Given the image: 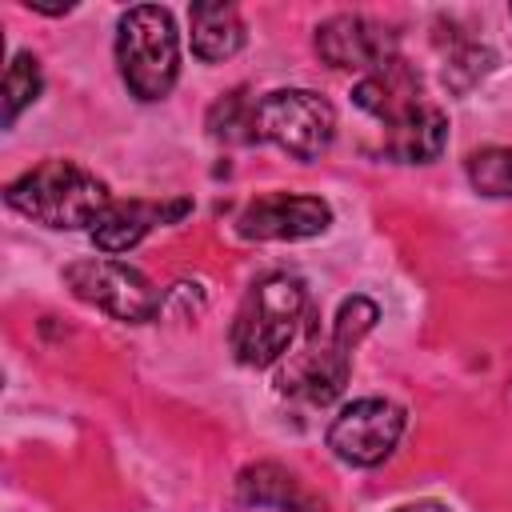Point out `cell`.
<instances>
[{
    "mask_svg": "<svg viewBox=\"0 0 512 512\" xmlns=\"http://www.w3.org/2000/svg\"><path fill=\"white\" fill-rule=\"evenodd\" d=\"M8 208H16L20 216L44 224V228H96V220L108 212L112 196L104 188V180H96L88 168L72 164V160H44L32 172L16 176L4 188Z\"/></svg>",
    "mask_w": 512,
    "mask_h": 512,
    "instance_id": "obj_1",
    "label": "cell"
},
{
    "mask_svg": "<svg viewBox=\"0 0 512 512\" xmlns=\"http://www.w3.org/2000/svg\"><path fill=\"white\" fill-rule=\"evenodd\" d=\"M304 304H308V292L296 276L288 272H272L264 280H256L244 296V304L236 308V320H232V352L240 364L248 368H268L276 364L288 344L296 340L300 332V320H304Z\"/></svg>",
    "mask_w": 512,
    "mask_h": 512,
    "instance_id": "obj_2",
    "label": "cell"
},
{
    "mask_svg": "<svg viewBox=\"0 0 512 512\" xmlns=\"http://www.w3.org/2000/svg\"><path fill=\"white\" fill-rule=\"evenodd\" d=\"M116 64L136 100H160L180 72V44L168 8L136 4L116 24Z\"/></svg>",
    "mask_w": 512,
    "mask_h": 512,
    "instance_id": "obj_3",
    "label": "cell"
},
{
    "mask_svg": "<svg viewBox=\"0 0 512 512\" xmlns=\"http://www.w3.org/2000/svg\"><path fill=\"white\" fill-rule=\"evenodd\" d=\"M376 324V304L364 300V296H352L340 304L336 320H332V332L324 344H308L292 364L288 372L280 376V392H292V396H304L308 404H332L344 384H348V368H352V348L356 340Z\"/></svg>",
    "mask_w": 512,
    "mask_h": 512,
    "instance_id": "obj_4",
    "label": "cell"
},
{
    "mask_svg": "<svg viewBox=\"0 0 512 512\" xmlns=\"http://www.w3.org/2000/svg\"><path fill=\"white\" fill-rule=\"evenodd\" d=\"M336 136V112L308 88H280L256 100V140L276 144L296 160H316Z\"/></svg>",
    "mask_w": 512,
    "mask_h": 512,
    "instance_id": "obj_5",
    "label": "cell"
},
{
    "mask_svg": "<svg viewBox=\"0 0 512 512\" xmlns=\"http://www.w3.org/2000/svg\"><path fill=\"white\" fill-rule=\"evenodd\" d=\"M64 284L72 288L76 300H84V304H92L116 320H128V324H144L160 308V296L148 284V276L124 260H112V256L72 260L64 268Z\"/></svg>",
    "mask_w": 512,
    "mask_h": 512,
    "instance_id": "obj_6",
    "label": "cell"
},
{
    "mask_svg": "<svg viewBox=\"0 0 512 512\" xmlns=\"http://www.w3.org/2000/svg\"><path fill=\"white\" fill-rule=\"evenodd\" d=\"M404 408L380 396L352 400L332 424H328V448L352 464V468H372L392 456V448L404 436Z\"/></svg>",
    "mask_w": 512,
    "mask_h": 512,
    "instance_id": "obj_7",
    "label": "cell"
},
{
    "mask_svg": "<svg viewBox=\"0 0 512 512\" xmlns=\"http://www.w3.org/2000/svg\"><path fill=\"white\" fill-rule=\"evenodd\" d=\"M332 224V208L320 196L296 192H268L252 200L236 216V232L244 240H308Z\"/></svg>",
    "mask_w": 512,
    "mask_h": 512,
    "instance_id": "obj_8",
    "label": "cell"
},
{
    "mask_svg": "<svg viewBox=\"0 0 512 512\" xmlns=\"http://www.w3.org/2000/svg\"><path fill=\"white\" fill-rule=\"evenodd\" d=\"M392 40L396 36L384 24L368 16H352V12H340L316 28L320 60L332 68H348V72H372L384 60H392Z\"/></svg>",
    "mask_w": 512,
    "mask_h": 512,
    "instance_id": "obj_9",
    "label": "cell"
},
{
    "mask_svg": "<svg viewBox=\"0 0 512 512\" xmlns=\"http://www.w3.org/2000/svg\"><path fill=\"white\" fill-rule=\"evenodd\" d=\"M188 212H192L188 200H164V204H156V200H112L108 212L92 228V244L100 252H128L156 224H176Z\"/></svg>",
    "mask_w": 512,
    "mask_h": 512,
    "instance_id": "obj_10",
    "label": "cell"
},
{
    "mask_svg": "<svg viewBox=\"0 0 512 512\" xmlns=\"http://www.w3.org/2000/svg\"><path fill=\"white\" fill-rule=\"evenodd\" d=\"M352 100H356L368 116H376V120H384V124H392V120H400V116H408L412 108L424 104V100H420V76H416L400 56H392V60H384L380 68L364 72L360 84H356V92H352Z\"/></svg>",
    "mask_w": 512,
    "mask_h": 512,
    "instance_id": "obj_11",
    "label": "cell"
},
{
    "mask_svg": "<svg viewBox=\"0 0 512 512\" xmlns=\"http://www.w3.org/2000/svg\"><path fill=\"white\" fill-rule=\"evenodd\" d=\"M384 128H388L384 148H388V156L400 160V164H428V160H436V156L444 152V144H448V120H444V112L432 108V104H420V108H412L408 116H400V120H392V124H384Z\"/></svg>",
    "mask_w": 512,
    "mask_h": 512,
    "instance_id": "obj_12",
    "label": "cell"
},
{
    "mask_svg": "<svg viewBox=\"0 0 512 512\" xmlns=\"http://www.w3.org/2000/svg\"><path fill=\"white\" fill-rule=\"evenodd\" d=\"M188 24H192V52L208 64L228 60L244 48V20L232 4H192Z\"/></svg>",
    "mask_w": 512,
    "mask_h": 512,
    "instance_id": "obj_13",
    "label": "cell"
},
{
    "mask_svg": "<svg viewBox=\"0 0 512 512\" xmlns=\"http://www.w3.org/2000/svg\"><path fill=\"white\" fill-rule=\"evenodd\" d=\"M236 492L244 504H272L280 512H324V504H316L296 476H288L280 464H252L240 472Z\"/></svg>",
    "mask_w": 512,
    "mask_h": 512,
    "instance_id": "obj_14",
    "label": "cell"
},
{
    "mask_svg": "<svg viewBox=\"0 0 512 512\" xmlns=\"http://www.w3.org/2000/svg\"><path fill=\"white\" fill-rule=\"evenodd\" d=\"M208 132H212L216 140H224V144H252V140H256V100H252L244 88L228 92L224 100L212 104V112H208Z\"/></svg>",
    "mask_w": 512,
    "mask_h": 512,
    "instance_id": "obj_15",
    "label": "cell"
},
{
    "mask_svg": "<svg viewBox=\"0 0 512 512\" xmlns=\"http://www.w3.org/2000/svg\"><path fill=\"white\" fill-rule=\"evenodd\" d=\"M40 84H44V76H40L36 56L32 52H16L8 72H4V128H12L16 116L40 96Z\"/></svg>",
    "mask_w": 512,
    "mask_h": 512,
    "instance_id": "obj_16",
    "label": "cell"
},
{
    "mask_svg": "<svg viewBox=\"0 0 512 512\" xmlns=\"http://www.w3.org/2000/svg\"><path fill=\"white\" fill-rule=\"evenodd\" d=\"M468 180L480 196H512V148H480L468 156Z\"/></svg>",
    "mask_w": 512,
    "mask_h": 512,
    "instance_id": "obj_17",
    "label": "cell"
},
{
    "mask_svg": "<svg viewBox=\"0 0 512 512\" xmlns=\"http://www.w3.org/2000/svg\"><path fill=\"white\" fill-rule=\"evenodd\" d=\"M396 512H448V508L436 504V500H416V504H404V508H396Z\"/></svg>",
    "mask_w": 512,
    "mask_h": 512,
    "instance_id": "obj_18",
    "label": "cell"
}]
</instances>
